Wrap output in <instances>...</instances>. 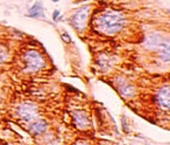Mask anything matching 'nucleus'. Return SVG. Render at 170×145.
<instances>
[{
	"label": "nucleus",
	"mask_w": 170,
	"mask_h": 145,
	"mask_svg": "<svg viewBox=\"0 0 170 145\" xmlns=\"http://www.w3.org/2000/svg\"><path fill=\"white\" fill-rule=\"evenodd\" d=\"M125 25L123 15L119 12L107 11L97 18L96 26L99 32L106 35H114L121 31Z\"/></svg>",
	"instance_id": "f257e3e1"
},
{
	"label": "nucleus",
	"mask_w": 170,
	"mask_h": 145,
	"mask_svg": "<svg viewBox=\"0 0 170 145\" xmlns=\"http://www.w3.org/2000/svg\"><path fill=\"white\" fill-rule=\"evenodd\" d=\"M23 62H25V71L27 73H35L43 68L44 59L42 54L37 50L30 49L23 54Z\"/></svg>",
	"instance_id": "f03ea898"
},
{
	"label": "nucleus",
	"mask_w": 170,
	"mask_h": 145,
	"mask_svg": "<svg viewBox=\"0 0 170 145\" xmlns=\"http://www.w3.org/2000/svg\"><path fill=\"white\" fill-rule=\"evenodd\" d=\"M89 12L90 8L86 6V7H82L79 10L75 12L72 16H71V25L74 26L75 29L77 31H83L86 26V21H87V18H89Z\"/></svg>",
	"instance_id": "7ed1b4c3"
},
{
	"label": "nucleus",
	"mask_w": 170,
	"mask_h": 145,
	"mask_svg": "<svg viewBox=\"0 0 170 145\" xmlns=\"http://www.w3.org/2000/svg\"><path fill=\"white\" fill-rule=\"evenodd\" d=\"M18 115L26 122H33L38 116V110L35 104L33 103H22L18 108Z\"/></svg>",
	"instance_id": "20e7f679"
},
{
	"label": "nucleus",
	"mask_w": 170,
	"mask_h": 145,
	"mask_svg": "<svg viewBox=\"0 0 170 145\" xmlns=\"http://www.w3.org/2000/svg\"><path fill=\"white\" fill-rule=\"evenodd\" d=\"M72 119L76 128L79 130H85L90 126V118L89 115L84 110H77L72 115Z\"/></svg>",
	"instance_id": "39448f33"
},
{
	"label": "nucleus",
	"mask_w": 170,
	"mask_h": 145,
	"mask_svg": "<svg viewBox=\"0 0 170 145\" xmlns=\"http://www.w3.org/2000/svg\"><path fill=\"white\" fill-rule=\"evenodd\" d=\"M156 102L163 110H169L170 108V89L168 86L161 88L156 94Z\"/></svg>",
	"instance_id": "423d86ee"
},
{
	"label": "nucleus",
	"mask_w": 170,
	"mask_h": 145,
	"mask_svg": "<svg viewBox=\"0 0 170 145\" xmlns=\"http://www.w3.org/2000/svg\"><path fill=\"white\" fill-rule=\"evenodd\" d=\"M119 94L125 98H131L134 95V88L126 80H119L117 83Z\"/></svg>",
	"instance_id": "0eeeda50"
},
{
	"label": "nucleus",
	"mask_w": 170,
	"mask_h": 145,
	"mask_svg": "<svg viewBox=\"0 0 170 145\" xmlns=\"http://www.w3.org/2000/svg\"><path fill=\"white\" fill-rule=\"evenodd\" d=\"M162 43V36L157 33L149 34L148 36L144 40V47L149 50H154L160 47V45Z\"/></svg>",
	"instance_id": "6e6552de"
},
{
	"label": "nucleus",
	"mask_w": 170,
	"mask_h": 145,
	"mask_svg": "<svg viewBox=\"0 0 170 145\" xmlns=\"http://www.w3.org/2000/svg\"><path fill=\"white\" fill-rule=\"evenodd\" d=\"M47 126H48V124L46 121H43V119H40V121H33L30 122L29 124V132L33 134H43L46 130H47Z\"/></svg>",
	"instance_id": "1a4fd4ad"
},
{
	"label": "nucleus",
	"mask_w": 170,
	"mask_h": 145,
	"mask_svg": "<svg viewBox=\"0 0 170 145\" xmlns=\"http://www.w3.org/2000/svg\"><path fill=\"white\" fill-rule=\"evenodd\" d=\"M28 15L30 18H44V12H43L42 4L40 1H36L34 5L30 7L29 10V14Z\"/></svg>",
	"instance_id": "9d476101"
},
{
	"label": "nucleus",
	"mask_w": 170,
	"mask_h": 145,
	"mask_svg": "<svg viewBox=\"0 0 170 145\" xmlns=\"http://www.w3.org/2000/svg\"><path fill=\"white\" fill-rule=\"evenodd\" d=\"M160 58L164 62H169L170 60V47L168 42H162L160 45Z\"/></svg>",
	"instance_id": "9b49d317"
},
{
	"label": "nucleus",
	"mask_w": 170,
	"mask_h": 145,
	"mask_svg": "<svg viewBox=\"0 0 170 145\" xmlns=\"http://www.w3.org/2000/svg\"><path fill=\"white\" fill-rule=\"evenodd\" d=\"M8 58V52H7V49L5 47H2V46H0V63L1 62H5L6 60Z\"/></svg>",
	"instance_id": "f8f14e48"
},
{
	"label": "nucleus",
	"mask_w": 170,
	"mask_h": 145,
	"mask_svg": "<svg viewBox=\"0 0 170 145\" xmlns=\"http://www.w3.org/2000/svg\"><path fill=\"white\" fill-rule=\"evenodd\" d=\"M62 40H63L64 42L67 43H70L71 42V38H70V35H68V33H62Z\"/></svg>",
	"instance_id": "ddd939ff"
},
{
	"label": "nucleus",
	"mask_w": 170,
	"mask_h": 145,
	"mask_svg": "<svg viewBox=\"0 0 170 145\" xmlns=\"http://www.w3.org/2000/svg\"><path fill=\"white\" fill-rule=\"evenodd\" d=\"M59 10H55V11L53 12V20H57V18H59Z\"/></svg>",
	"instance_id": "4468645a"
},
{
	"label": "nucleus",
	"mask_w": 170,
	"mask_h": 145,
	"mask_svg": "<svg viewBox=\"0 0 170 145\" xmlns=\"http://www.w3.org/2000/svg\"><path fill=\"white\" fill-rule=\"evenodd\" d=\"M51 1H53V2H59V0H51Z\"/></svg>",
	"instance_id": "2eb2a0df"
}]
</instances>
